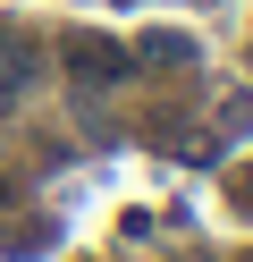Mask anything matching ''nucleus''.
<instances>
[{
	"label": "nucleus",
	"instance_id": "nucleus-1",
	"mask_svg": "<svg viewBox=\"0 0 253 262\" xmlns=\"http://www.w3.org/2000/svg\"><path fill=\"white\" fill-rule=\"evenodd\" d=\"M34 76H42V59H34V42H17V34H0V93H26Z\"/></svg>",
	"mask_w": 253,
	"mask_h": 262
},
{
	"label": "nucleus",
	"instance_id": "nucleus-2",
	"mask_svg": "<svg viewBox=\"0 0 253 262\" xmlns=\"http://www.w3.org/2000/svg\"><path fill=\"white\" fill-rule=\"evenodd\" d=\"M76 68H84V76H127V51H110V42H76Z\"/></svg>",
	"mask_w": 253,
	"mask_h": 262
},
{
	"label": "nucleus",
	"instance_id": "nucleus-3",
	"mask_svg": "<svg viewBox=\"0 0 253 262\" xmlns=\"http://www.w3.org/2000/svg\"><path fill=\"white\" fill-rule=\"evenodd\" d=\"M236 211H253V169H245V186H236Z\"/></svg>",
	"mask_w": 253,
	"mask_h": 262
}]
</instances>
